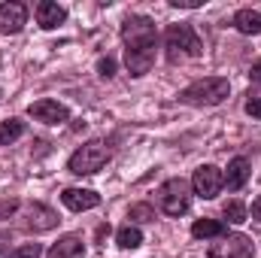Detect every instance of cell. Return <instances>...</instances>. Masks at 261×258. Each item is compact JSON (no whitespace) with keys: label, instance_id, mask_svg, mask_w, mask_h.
Wrapping results in <instances>:
<instances>
[{"label":"cell","instance_id":"obj_6","mask_svg":"<svg viewBox=\"0 0 261 258\" xmlns=\"http://www.w3.org/2000/svg\"><path fill=\"white\" fill-rule=\"evenodd\" d=\"M192 189H195L197 197L203 200H213L216 194L225 189V173L216 167V164H200L192 176Z\"/></svg>","mask_w":261,"mask_h":258},{"label":"cell","instance_id":"obj_1","mask_svg":"<svg viewBox=\"0 0 261 258\" xmlns=\"http://www.w3.org/2000/svg\"><path fill=\"white\" fill-rule=\"evenodd\" d=\"M122 40H125V64L130 76H146L155 64V49H158V34L152 18L128 15L122 24Z\"/></svg>","mask_w":261,"mask_h":258},{"label":"cell","instance_id":"obj_11","mask_svg":"<svg viewBox=\"0 0 261 258\" xmlns=\"http://www.w3.org/2000/svg\"><path fill=\"white\" fill-rule=\"evenodd\" d=\"M64 21H67L64 6H58V3H52V0H43V3L37 6V24H40V28L52 31V28H58V24H64Z\"/></svg>","mask_w":261,"mask_h":258},{"label":"cell","instance_id":"obj_9","mask_svg":"<svg viewBox=\"0 0 261 258\" xmlns=\"http://www.w3.org/2000/svg\"><path fill=\"white\" fill-rule=\"evenodd\" d=\"M61 203L73 213H85V210H94L100 207V194L91 192V189H64L61 192Z\"/></svg>","mask_w":261,"mask_h":258},{"label":"cell","instance_id":"obj_25","mask_svg":"<svg viewBox=\"0 0 261 258\" xmlns=\"http://www.w3.org/2000/svg\"><path fill=\"white\" fill-rule=\"evenodd\" d=\"M249 213H252V219H255V222H261V194L252 200V210H249Z\"/></svg>","mask_w":261,"mask_h":258},{"label":"cell","instance_id":"obj_5","mask_svg":"<svg viewBox=\"0 0 261 258\" xmlns=\"http://www.w3.org/2000/svg\"><path fill=\"white\" fill-rule=\"evenodd\" d=\"M158 207L167 213V216H186L189 207H192V189L186 179H167L161 189H158Z\"/></svg>","mask_w":261,"mask_h":258},{"label":"cell","instance_id":"obj_4","mask_svg":"<svg viewBox=\"0 0 261 258\" xmlns=\"http://www.w3.org/2000/svg\"><path fill=\"white\" fill-rule=\"evenodd\" d=\"M110 146L103 143V140H91V143H85V146H79L73 155H70V161H67V170L70 173H76V176H91V173H97L107 161H110Z\"/></svg>","mask_w":261,"mask_h":258},{"label":"cell","instance_id":"obj_12","mask_svg":"<svg viewBox=\"0 0 261 258\" xmlns=\"http://www.w3.org/2000/svg\"><path fill=\"white\" fill-rule=\"evenodd\" d=\"M46 258H85V243H82V237L67 234L46 252Z\"/></svg>","mask_w":261,"mask_h":258},{"label":"cell","instance_id":"obj_20","mask_svg":"<svg viewBox=\"0 0 261 258\" xmlns=\"http://www.w3.org/2000/svg\"><path fill=\"white\" fill-rule=\"evenodd\" d=\"M6 258H43V246L40 243H21L18 249H12Z\"/></svg>","mask_w":261,"mask_h":258},{"label":"cell","instance_id":"obj_14","mask_svg":"<svg viewBox=\"0 0 261 258\" xmlns=\"http://www.w3.org/2000/svg\"><path fill=\"white\" fill-rule=\"evenodd\" d=\"M55 225H58L55 210H49V207H43V203H34V207L28 210V228H31V231H49V228H55Z\"/></svg>","mask_w":261,"mask_h":258},{"label":"cell","instance_id":"obj_3","mask_svg":"<svg viewBox=\"0 0 261 258\" xmlns=\"http://www.w3.org/2000/svg\"><path fill=\"white\" fill-rule=\"evenodd\" d=\"M231 85L225 76H206V79H197L189 88L179 91V100L189 104V107H219L225 97H228Z\"/></svg>","mask_w":261,"mask_h":258},{"label":"cell","instance_id":"obj_27","mask_svg":"<svg viewBox=\"0 0 261 258\" xmlns=\"http://www.w3.org/2000/svg\"><path fill=\"white\" fill-rule=\"evenodd\" d=\"M6 246H9V243H6V237H3V234H0V255H3V252H6Z\"/></svg>","mask_w":261,"mask_h":258},{"label":"cell","instance_id":"obj_21","mask_svg":"<svg viewBox=\"0 0 261 258\" xmlns=\"http://www.w3.org/2000/svg\"><path fill=\"white\" fill-rule=\"evenodd\" d=\"M128 219H134V222H155V210L149 207V203H134L128 213Z\"/></svg>","mask_w":261,"mask_h":258},{"label":"cell","instance_id":"obj_22","mask_svg":"<svg viewBox=\"0 0 261 258\" xmlns=\"http://www.w3.org/2000/svg\"><path fill=\"white\" fill-rule=\"evenodd\" d=\"M97 73H100L103 79H110V76H116V61H113L110 55H107V58H100V61H97Z\"/></svg>","mask_w":261,"mask_h":258},{"label":"cell","instance_id":"obj_16","mask_svg":"<svg viewBox=\"0 0 261 258\" xmlns=\"http://www.w3.org/2000/svg\"><path fill=\"white\" fill-rule=\"evenodd\" d=\"M192 237H197V240L225 237V222H219V219H197L192 225Z\"/></svg>","mask_w":261,"mask_h":258},{"label":"cell","instance_id":"obj_23","mask_svg":"<svg viewBox=\"0 0 261 258\" xmlns=\"http://www.w3.org/2000/svg\"><path fill=\"white\" fill-rule=\"evenodd\" d=\"M246 113H249L252 119H261V97H252V100H246Z\"/></svg>","mask_w":261,"mask_h":258},{"label":"cell","instance_id":"obj_17","mask_svg":"<svg viewBox=\"0 0 261 258\" xmlns=\"http://www.w3.org/2000/svg\"><path fill=\"white\" fill-rule=\"evenodd\" d=\"M116 243H119L122 249H137V246L143 243V231H140L137 225H125V228L116 231Z\"/></svg>","mask_w":261,"mask_h":258},{"label":"cell","instance_id":"obj_24","mask_svg":"<svg viewBox=\"0 0 261 258\" xmlns=\"http://www.w3.org/2000/svg\"><path fill=\"white\" fill-rule=\"evenodd\" d=\"M18 210V200H9V203H0V219H9L12 213Z\"/></svg>","mask_w":261,"mask_h":258},{"label":"cell","instance_id":"obj_13","mask_svg":"<svg viewBox=\"0 0 261 258\" xmlns=\"http://www.w3.org/2000/svg\"><path fill=\"white\" fill-rule=\"evenodd\" d=\"M246 179H249V161H246L243 155L231 158V164H228V170H225V186H228L231 192H240V189L246 186Z\"/></svg>","mask_w":261,"mask_h":258},{"label":"cell","instance_id":"obj_26","mask_svg":"<svg viewBox=\"0 0 261 258\" xmlns=\"http://www.w3.org/2000/svg\"><path fill=\"white\" fill-rule=\"evenodd\" d=\"M249 76H252V82H261V61L252 64V73H249Z\"/></svg>","mask_w":261,"mask_h":258},{"label":"cell","instance_id":"obj_15","mask_svg":"<svg viewBox=\"0 0 261 258\" xmlns=\"http://www.w3.org/2000/svg\"><path fill=\"white\" fill-rule=\"evenodd\" d=\"M234 28L240 31V34H261V12L258 9H240L237 15H234Z\"/></svg>","mask_w":261,"mask_h":258},{"label":"cell","instance_id":"obj_7","mask_svg":"<svg viewBox=\"0 0 261 258\" xmlns=\"http://www.w3.org/2000/svg\"><path fill=\"white\" fill-rule=\"evenodd\" d=\"M255 246L246 234H228L210 246V258H252Z\"/></svg>","mask_w":261,"mask_h":258},{"label":"cell","instance_id":"obj_2","mask_svg":"<svg viewBox=\"0 0 261 258\" xmlns=\"http://www.w3.org/2000/svg\"><path fill=\"white\" fill-rule=\"evenodd\" d=\"M164 52H167L170 64H182V61L197 58L203 52V43H200V37L195 34L192 24H170L164 34Z\"/></svg>","mask_w":261,"mask_h":258},{"label":"cell","instance_id":"obj_10","mask_svg":"<svg viewBox=\"0 0 261 258\" xmlns=\"http://www.w3.org/2000/svg\"><path fill=\"white\" fill-rule=\"evenodd\" d=\"M24 24H28L24 3H3L0 6V34H18Z\"/></svg>","mask_w":261,"mask_h":258},{"label":"cell","instance_id":"obj_18","mask_svg":"<svg viewBox=\"0 0 261 258\" xmlns=\"http://www.w3.org/2000/svg\"><path fill=\"white\" fill-rule=\"evenodd\" d=\"M21 134H24V122H21V119H6V122H0V146L15 143Z\"/></svg>","mask_w":261,"mask_h":258},{"label":"cell","instance_id":"obj_8","mask_svg":"<svg viewBox=\"0 0 261 258\" xmlns=\"http://www.w3.org/2000/svg\"><path fill=\"white\" fill-rule=\"evenodd\" d=\"M28 116H31V119H37V122H43V125H61V122L70 119V110H67L61 100L43 97V100H37V104H31V107H28Z\"/></svg>","mask_w":261,"mask_h":258},{"label":"cell","instance_id":"obj_19","mask_svg":"<svg viewBox=\"0 0 261 258\" xmlns=\"http://www.w3.org/2000/svg\"><path fill=\"white\" fill-rule=\"evenodd\" d=\"M222 213H225V219H228L231 225H243V222H246V216H249V210H246V203H243V200H228Z\"/></svg>","mask_w":261,"mask_h":258}]
</instances>
